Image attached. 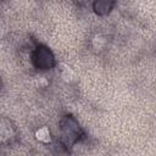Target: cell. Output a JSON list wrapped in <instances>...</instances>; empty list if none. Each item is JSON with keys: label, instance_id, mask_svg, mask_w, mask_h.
Returning <instances> with one entry per match:
<instances>
[{"label": "cell", "instance_id": "obj_5", "mask_svg": "<svg viewBox=\"0 0 156 156\" xmlns=\"http://www.w3.org/2000/svg\"><path fill=\"white\" fill-rule=\"evenodd\" d=\"M61 76H62V78H63V80L71 82V80L74 78V72H73L69 67L65 66V67L62 68V71H61Z\"/></svg>", "mask_w": 156, "mask_h": 156}, {"label": "cell", "instance_id": "obj_6", "mask_svg": "<svg viewBox=\"0 0 156 156\" xmlns=\"http://www.w3.org/2000/svg\"><path fill=\"white\" fill-rule=\"evenodd\" d=\"M105 45V39L101 35H95L93 39V46L95 49H102Z\"/></svg>", "mask_w": 156, "mask_h": 156}, {"label": "cell", "instance_id": "obj_4", "mask_svg": "<svg viewBox=\"0 0 156 156\" xmlns=\"http://www.w3.org/2000/svg\"><path fill=\"white\" fill-rule=\"evenodd\" d=\"M35 138L41 143H50L51 141V133L48 127H40L35 132Z\"/></svg>", "mask_w": 156, "mask_h": 156}, {"label": "cell", "instance_id": "obj_3", "mask_svg": "<svg viewBox=\"0 0 156 156\" xmlns=\"http://www.w3.org/2000/svg\"><path fill=\"white\" fill-rule=\"evenodd\" d=\"M113 6V1H107V0H100L94 2V11L98 15H106L111 11Z\"/></svg>", "mask_w": 156, "mask_h": 156}, {"label": "cell", "instance_id": "obj_1", "mask_svg": "<svg viewBox=\"0 0 156 156\" xmlns=\"http://www.w3.org/2000/svg\"><path fill=\"white\" fill-rule=\"evenodd\" d=\"M82 130L77 123V121L72 116H66L61 122V136L62 141L66 146L73 145L80 135Z\"/></svg>", "mask_w": 156, "mask_h": 156}, {"label": "cell", "instance_id": "obj_2", "mask_svg": "<svg viewBox=\"0 0 156 156\" xmlns=\"http://www.w3.org/2000/svg\"><path fill=\"white\" fill-rule=\"evenodd\" d=\"M34 65L40 69H50L55 65V58L52 52L46 46H38L33 55Z\"/></svg>", "mask_w": 156, "mask_h": 156}]
</instances>
